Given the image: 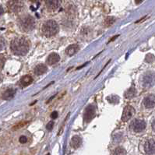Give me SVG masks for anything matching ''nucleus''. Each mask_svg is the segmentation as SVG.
I'll return each instance as SVG.
<instances>
[{"label":"nucleus","instance_id":"1","mask_svg":"<svg viewBox=\"0 0 155 155\" xmlns=\"http://www.w3.org/2000/svg\"><path fill=\"white\" fill-rule=\"evenodd\" d=\"M29 42L24 38L14 39L10 45L12 51L17 55H25L29 51Z\"/></svg>","mask_w":155,"mask_h":155},{"label":"nucleus","instance_id":"2","mask_svg":"<svg viewBox=\"0 0 155 155\" xmlns=\"http://www.w3.org/2000/svg\"><path fill=\"white\" fill-rule=\"evenodd\" d=\"M58 25L55 20H48L42 26V31L46 37H52L58 32Z\"/></svg>","mask_w":155,"mask_h":155},{"label":"nucleus","instance_id":"3","mask_svg":"<svg viewBox=\"0 0 155 155\" xmlns=\"http://www.w3.org/2000/svg\"><path fill=\"white\" fill-rule=\"evenodd\" d=\"M19 24L22 31L28 32L35 28V20L30 15H25L19 20Z\"/></svg>","mask_w":155,"mask_h":155},{"label":"nucleus","instance_id":"4","mask_svg":"<svg viewBox=\"0 0 155 155\" xmlns=\"http://www.w3.org/2000/svg\"><path fill=\"white\" fill-rule=\"evenodd\" d=\"M24 2L22 0H9L7 3L9 9L13 13H18L24 8Z\"/></svg>","mask_w":155,"mask_h":155},{"label":"nucleus","instance_id":"5","mask_svg":"<svg viewBox=\"0 0 155 155\" xmlns=\"http://www.w3.org/2000/svg\"><path fill=\"white\" fill-rule=\"evenodd\" d=\"M155 84V73L153 72H148L143 77V86L145 88L153 87Z\"/></svg>","mask_w":155,"mask_h":155},{"label":"nucleus","instance_id":"6","mask_svg":"<svg viewBox=\"0 0 155 155\" xmlns=\"http://www.w3.org/2000/svg\"><path fill=\"white\" fill-rule=\"evenodd\" d=\"M145 128H146V122L144 120L136 119L132 122L131 129L135 133H140L145 130Z\"/></svg>","mask_w":155,"mask_h":155},{"label":"nucleus","instance_id":"7","mask_svg":"<svg viewBox=\"0 0 155 155\" xmlns=\"http://www.w3.org/2000/svg\"><path fill=\"white\" fill-rule=\"evenodd\" d=\"M95 108L94 106L92 104H89L85 109L84 115V121L86 122H90L95 116Z\"/></svg>","mask_w":155,"mask_h":155},{"label":"nucleus","instance_id":"8","mask_svg":"<svg viewBox=\"0 0 155 155\" xmlns=\"http://www.w3.org/2000/svg\"><path fill=\"white\" fill-rule=\"evenodd\" d=\"M144 152L147 155L155 154V140H148L145 142L143 145Z\"/></svg>","mask_w":155,"mask_h":155},{"label":"nucleus","instance_id":"9","mask_svg":"<svg viewBox=\"0 0 155 155\" xmlns=\"http://www.w3.org/2000/svg\"><path fill=\"white\" fill-rule=\"evenodd\" d=\"M135 114V109L130 105H127L126 108L123 110V113L122 115V120L123 122H126V121L130 120L133 115Z\"/></svg>","mask_w":155,"mask_h":155},{"label":"nucleus","instance_id":"10","mask_svg":"<svg viewBox=\"0 0 155 155\" xmlns=\"http://www.w3.org/2000/svg\"><path fill=\"white\" fill-rule=\"evenodd\" d=\"M143 105L146 108H153L155 106V96L150 94L143 99Z\"/></svg>","mask_w":155,"mask_h":155},{"label":"nucleus","instance_id":"11","mask_svg":"<svg viewBox=\"0 0 155 155\" xmlns=\"http://www.w3.org/2000/svg\"><path fill=\"white\" fill-rule=\"evenodd\" d=\"M16 92H17V91L13 88H9L2 94V99L6 101L11 100L14 97V95L16 94Z\"/></svg>","mask_w":155,"mask_h":155},{"label":"nucleus","instance_id":"12","mask_svg":"<svg viewBox=\"0 0 155 155\" xmlns=\"http://www.w3.org/2000/svg\"><path fill=\"white\" fill-rule=\"evenodd\" d=\"M46 6L50 9H56L59 7L61 0H45Z\"/></svg>","mask_w":155,"mask_h":155},{"label":"nucleus","instance_id":"13","mask_svg":"<svg viewBox=\"0 0 155 155\" xmlns=\"http://www.w3.org/2000/svg\"><path fill=\"white\" fill-rule=\"evenodd\" d=\"M60 60V57H59V55L57 54V53H51L49 55H48V57L47 58V63L48 64V65H54V64L57 63V62H58V61Z\"/></svg>","mask_w":155,"mask_h":155},{"label":"nucleus","instance_id":"14","mask_svg":"<svg viewBox=\"0 0 155 155\" xmlns=\"http://www.w3.org/2000/svg\"><path fill=\"white\" fill-rule=\"evenodd\" d=\"M48 70V68L44 64H39L35 68V70H34V73L37 76H40V75L44 74L45 73H46Z\"/></svg>","mask_w":155,"mask_h":155},{"label":"nucleus","instance_id":"15","mask_svg":"<svg viewBox=\"0 0 155 155\" xmlns=\"http://www.w3.org/2000/svg\"><path fill=\"white\" fill-rule=\"evenodd\" d=\"M81 143H82V140L79 136H74L72 138L71 143H70L72 147L74 148V149H77V148L80 147Z\"/></svg>","mask_w":155,"mask_h":155},{"label":"nucleus","instance_id":"16","mask_svg":"<svg viewBox=\"0 0 155 155\" xmlns=\"http://www.w3.org/2000/svg\"><path fill=\"white\" fill-rule=\"evenodd\" d=\"M79 49H80L79 45H71L66 48V53L69 56H72V55H75L79 51Z\"/></svg>","mask_w":155,"mask_h":155},{"label":"nucleus","instance_id":"17","mask_svg":"<svg viewBox=\"0 0 155 155\" xmlns=\"http://www.w3.org/2000/svg\"><path fill=\"white\" fill-rule=\"evenodd\" d=\"M33 82V78L29 76V75H27V76H24L22 78L20 79V84L22 85L23 87H28V85L31 84V83Z\"/></svg>","mask_w":155,"mask_h":155},{"label":"nucleus","instance_id":"18","mask_svg":"<svg viewBox=\"0 0 155 155\" xmlns=\"http://www.w3.org/2000/svg\"><path fill=\"white\" fill-rule=\"evenodd\" d=\"M136 95H137V90L134 87H131L126 92V94H125V97L128 99H130L135 97Z\"/></svg>","mask_w":155,"mask_h":155},{"label":"nucleus","instance_id":"19","mask_svg":"<svg viewBox=\"0 0 155 155\" xmlns=\"http://www.w3.org/2000/svg\"><path fill=\"white\" fill-rule=\"evenodd\" d=\"M115 17H108L105 20H104V24H105V26H107V27H110V26L112 25V24L115 23Z\"/></svg>","mask_w":155,"mask_h":155},{"label":"nucleus","instance_id":"20","mask_svg":"<svg viewBox=\"0 0 155 155\" xmlns=\"http://www.w3.org/2000/svg\"><path fill=\"white\" fill-rule=\"evenodd\" d=\"M126 152L122 147H117L113 151V155H126Z\"/></svg>","mask_w":155,"mask_h":155},{"label":"nucleus","instance_id":"21","mask_svg":"<svg viewBox=\"0 0 155 155\" xmlns=\"http://www.w3.org/2000/svg\"><path fill=\"white\" fill-rule=\"evenodd\" d=\"M108 98H111V100H108L109 101V102L111 103H114V101H115V103H119V98L117 96H115V95H111V96H110V97H108Z\"/></svg>","mask_w":155,"mask_h":155},{"label":"nucleus","instance_id":"22","mask_svg":"<svg viewBox=\"0 0 155 155\" xmlns=\"http://www.w3.org/2000/svg\"><path fill=\"white\" fill-rule=\"evenodd\" d=\"M154 56L152 54H148L146 56V62H152L154 60Z\"/></svg>","mask_w":155,"mask_h":155},{"label":"nucleus","instance_id":"23","mask_svg":"<svg viewBox=\"0 0 155 155\" xmlns=\"http://www.w3.org/2000/svg\"><path fill=\"white\" fill-rule=\"evenodd\" d=\"M27 137H24V136H21V137H20V139H19V141H20V143H25L26 142H27Z\"/></svg>","mask_w":155,"mask_h":155},{"label":"nucleus","instance_id":"24","mask_svg":"<svg viewBox=\"0 0 155 155\" xmlns=\"http://www.w3.org/2000/svg\"><path fill=\"white\" fill-rule=\"evenodd\" d=\"M53 126H54V122H53L52 121H51V122H49V123L47 125V130L51 131L53 129Z\"/></svg>","mask_w":155,"mask_h":155},{"label":"nucleus","instance_id":"25","mask_svg":"<svg viewBox=\"0 0 155 155\" xmlns=\"http://www.w3.org/2000/svg\"><path fill=\"white\" fill-rule=\"evenodd\" d=\"M58 117V112L57 111H53L52 113L51 114V118L52 119H55Z\"/></svg>","mask_w":155,"mask_h":155},{"label":"nucleus","instance_id":"26","mask_svg":"<svg viewBox=\"0 0 155 155\" xmlns=\"http://www.w3.org/2000/svg\"><path fill=\"white\" fill-rule=\"evenodd\" d=\"M25 124H27V122H22V123H20V124H19V125H17V126H15V127L13 128V130H16V129H20V128H21L22 126H24Z\"/></svg>","mask_w":155,"mask_h":155},{"label":"nucleus","instance_id":"27","mask_svg":"<svg viewBox=\"0 0 155 155\" xmlns=\"http://www.w3.org/2000/svg\"><path fill=\"white\" fill-rule=\"evenodd\" d=\"M151 126H152V130L155 132V119L153 121V122H152Z\"/></svg>","mask_w":155,"mask_h":155},{"label":"nucleus","instance_id":"28","mask_svg":"<svg viewBox=\"0 0 155 155\" xmlns=\"http://www.w3.org/2000/svg\"><path fill=\"white\" fill-rule=\"evenodd\" d=\"M143 1V0H135V2L136 4H140Z\"/></svg>","mask_w":155,"mask_h":155},{"label":"nucleus","instance_id":"29","mask_svg":"<svg viewBox=\"0 0 155 155\" xmlns=\"http://www.w3.org/2000/svg\"><path fill=\"white\" fill-rule=\"evenodd\" d=\"M118 37H119V35H116V36L113 37V38H111V40H110V41H114V40H115V38H118ZM110 41H109V42H110Z\"/></svg>","mask_w":155,"mask_h":155},{"label":"nucleus","instance_id":"30","mask_svg":"<svg viewBox=\"0 0 155 155\" xmlns=\"http://www.w3.org/2000/svg\"><path fill=\"white\" fill-rule=\"evenodd\" d=\"M29 1H31V2H38V0H29Z\"/></svg>","mask_w":155,"mask_h":155},{"label":"nucleus","instance_id":"31","mask_svg":"<svg viewBox=\"0 0 155 155\" xmlns=\"http://www.w3.org/2000/svg\"><path fill=\"white\" fill-rule=\"evenodd\" d=\"M47 155H49V153H48V154H47Z\"/></svg>","mask_w":155,"mask_h":155}]
</instances>
